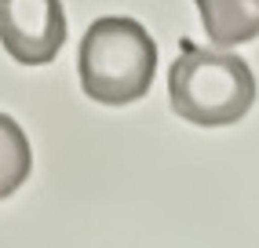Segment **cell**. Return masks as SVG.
Segmentation results:
<instances>
[{"instance_id": "6da1fadb", "label": "cell", "mask_w": 259, "mask_h": 248, "mask_svg": "<svg viewBox=\"0 0 259 248\" xmlns=\"http://www.w3.org/2000/svg\"><path fill=\"white\" fill-rule=\"evenodd\" d=\"M168 99L197 128H227L252 110L255 73L241 55L179 40V59L168 69Z\"/></svg>"}, {"instance_id": "7a4b0ae2", "label": "cell", "mask_w": 259, "mask_h": 248, "mask_svg": "<svg viewBox=\"0 0 259 248\" xmlns=\"http://www.w3.org/2000/svg\"><path fill=\"white\" fill-rule=\"evenodd\" d=\"M77 69L88 99L102 106H128L150 92L157 69V44L143 22L106 15L95 19L84 33Z\"/></svg>"}, {"instance_id": "3957f363", "label": "cell", "mask_w": 259, "mask_h": 248, "mask_svg": "<svg viewBox=\"0 0 259 248\" xmlns=\"http://www.w3.org/2000/svg\"><path fill=\"white\" fill-rule=\"evenodd\" d=\"M0 44L19 66H48L66 44L62 0H0Z\"/></svg>"}, {"instance_id": "277c9868", "label": "cell", "mask_w": 259, "mask_h": 248, "mask_svg": "<svg viewBox=\"0 0 259 248\" xmlns=\"http://www.w3.org/2000/svg\"><path fill=\"white\" fill-rule=\"evenodd\" d=\"M215 48H237L259 37V0H194Z\"/></svg>"}, {"instance_id": "5b68a950", "label": "cell", "mask_w": 259, "mask_h": 248, "mask_svg": "<svg viewBox=\"0 0 259 248\" xmlns=\"http://www.w3.org/2000/svg\"><path fill=\"white\" fill-rule=\"evenodd\" d=\"M33 172V150L29 139L19 128V120L0 113V201L11 197Z\"/></svg>"}]
</instances>
